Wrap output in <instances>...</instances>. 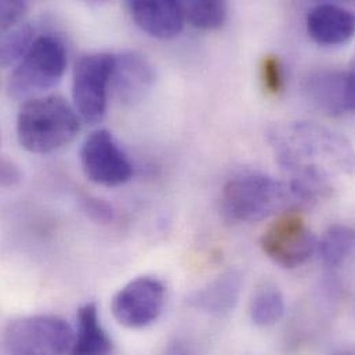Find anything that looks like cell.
I'll list each match as a JSON object with an SVG mask.
<instances>
[{
  "label": "cell",
  "mask_w": 355,
  "mask_h": 355,
  "mask_svg": "<svg viewBox=\"0 0 355 355\" xmlns=\"http://www.w3.org/2000/svg\"><path fill=\"white\" fill-rule=\"evenodd\" d=\"M0 143H1V130H0Z\"/></svg>",
  "instance_id": "24"
},
{
  "label": "cell",
  "mask_w": 355,
  "mask_h": 355,
  "mask_svg": "<svg viewBox=\"0 0 355 355\" xmlns=\"http://www.w3.org/2000/svg\"><path fill=\"white\" fill-rule=\"evenodd\" d=\"M354 243V231L347 225L336 224L328 228L317 248L324 264L338 268L353 256Z\"/></svg>",
  "instance_id": "15"
},
{
  "label": "cell",
  "mask_w": 355,
  "mask_h": 355,
  "mask_svg": "<svg viewBox=\"0 0 355 355\" xmlns=\"http://www.w3.org/2000/svg\"><path fill=\"white\" fill-rule=\"evenodd\" d=\"M154 82V67L143 54L136 51L115 54L111 86L121 103L140 101L151 90Z\"/></svg>",
  "instance_id": "10"
},
{
  "label": "cell",
  "mask_w": 355,
  "mask_h": 355,
  "mask_svg": "<svg viewBox=\"0 0 355 355\" xmlns=\"http://www.w3.org/2000/svg\"><path fill=\"white\" fill-rule=\"evenodd\" d=\"M24 178L19 166L4 157H0V188H12L21 184Z\"/></svg>",
  "instance_id": "21"
},
{
  "label": "cell",
  "mask_w": 355,
  "mask_h": 355,
  "mask_svg": "<svg viewBox=\"0 0 355 355\" xmlns=\"http://www.w3.org/2000/svg\"><path fill=\"white\" fill-rule=\"evenodd\" d=\"M67 65L68 53L64 42L53 33L39 35L14 67L7 82V93L21 101L40 97L60 83Z\"/></svg>",
  "instance_id": "3"
},
{
  "label": "cell",
  "mask_w": 355,
  "mask_h": 355,
  "mask_svg": "<svg viewBox=\"0 0 355 355\" xmlns=\"http://www.w3.org/2000/svg\"><path fill=\"white\" fill-rule=\"evenodd\" d=\"M184 21L193 28L213 31L224 25L227 4L218 0H184L180 1Z\"/></svg>",
  "instance_id": "16"
},
{
  "label": "cell",
  "mask_w": 355,
  "mask_h": 355,
  "mask_svg": "<svg viewBox=\"0 0 355 355\" xmlns=\"http://www.w3.org/2000/svg\"><path fill=\"white\" fill-rule=\"evenodd\" d=\"M28 8L22 0H0V36L22 24Z\"/></svg>",
  "instance_id": "20"
},
{
  "label": "cell",
  "mask_w": 355,
  "mask_h": 355,
  "mask_svg": "<svg viewBox=\"0 0 355 355\" xmlns=\"http://www.w3.org/2000/svg\"><path fill=\"white\" fill-rule=\"evenodd\" d=\"M260 79L263 89L268 96H278L284 90L285 76L278 55L267 54L263 57L260 64Z\"/></svg>",
  "instance_id": "19"
},
{
  "label": "cell",
  "mask_w": 355,
  "mask_h": 355,
  "mask_svg": "<svg viewBox=\"0 0 355 355\" xmlns=\"http://www.w3.org/2000/svg\"><path fill=\"white\" fill-rule=\"evenodd\" d=\"M72 342L73 328L53 314L12 320L3 335L7 355H68Z\"/></svg>",
  "instance_id": "4"
},
{
  "label": "cell",
  "mask_w": 355,
  "mask_h": 355,
  "mask_svg": "<svg viewBox=\"0 0 355 355\" xmlns=\"http://www.w3.org/2000/svg\"><path fill=\"white\" fill-rule=\"evenodd\" d=\"M354 72L352 69H318L303 82V93L313 107L329 116L354 111Z\"/></svg>",
  "instance_id": "9"
},
{
  "label": "cell",
  "mask_w": 355,
  "mask_h": 355,
  "mask_svg": "<svg viewBox=\"0 0 355 355\" xmlns=\"http://www.w3.org/2000/svg\"><path fill=\"white\" fill-rule=\"evenodd\" d=\"M165 297V285L158 278L139 277L126 284L114 296L111 310L122 327L143 329L159 318Z\"/></svg>",
  "instance_id": "7"
},
{
  "label": "cell",
  "mask_w": 355,
  "mask_h": 355,
  "mask_svg": "<svg viewBox=\"0 0 355 355\" xmlns=\"http://www.w3.org/2000/svg\"><path fill=\"white\" fill-rule=\"evenodd\" d=\"M335 355H353L350 352H346V350H342V352H339V353H336Z\"/></svg>",
  "instance_id": "23"
},
{
  "label": "cell",
  "mask_w": 355,
  "mask_h": 355,
  "mask_svg": "<svg viewBox=\"0 0 355 355\" xmlns=\"http://www.w3.org/2000/svg\"><path fill=\"white\" fill-rule=\"evenodd\" d=\"M114 64L115 54L111 53H90L82 55L75 64L72 75L73 108L86 123H98L105 116Z\"/></svg>",
  "instance_id": "5"
},
{
  "label": "cell",
  "mask_w": 355,
  "mask_h": 355,
  "mask_svg": "<svg viewBox=\"0 0 355 355\" xmlns=\"http://www.w3.org/2000/svg\"><path fill=\"white\" fill-rule=\"evenodd\" d=\"M112 342L104 329L98 309L94 303H86L78 310L76 328L69 355H108Z\"/></svg>",
  "instance_id": "13"
},
{
  "label": "cell",
  "mask_w": 355,
  "mask_h": 355,
  "mask_svg": "<svg viewBox=\"0 0 355 355\" xmlns=\"http://www.w3.org/2000/svg\"><path fill=\"white\" fill-rule=\"evenodd\" d=\"M80 164L85 176L103 187H118L133 178V165L114 136L100 129L83 143Z\"/></svg>",
  "instance_id": "8"
},
{
  "label": "cell",
  "mask_w": 355,
  "mask_h": 355,
  "mask_svg": "<svg viewBox=\"0 0 355 355\" xmlns=\"http://www.w3.org/2000/svg\"><path fill=\"white\" fill-rule=\"evenodd\" d=\"M80 130V118L61 96H40L24 101L15 132L19 146L32 154H51L71 144Z\"/></svg>",
  "instance_id": "1"
},
{
  "label": "cell",
  "mask_w": 355,
  "mask_h": 355,
  "mask_svg": "<svg viewBox=\"0 0 355 355\" xmlns=\"http://www.w3.org/2000/svg\"><path fill=\"white\" fill-rule=\"evenodd\" d=\"M36 39L35 28L31 24H19L0 36V65H17L26 54Z\"/></svg>",
  "instance_id": "18"
},
{
  "label": "cell",
  "mask_w": 355,
  "mask_h": 355,
  "mask_svg": "<svg viewBox=\"0 0 355 355\" xmlns=\"http://www.w3.org/2000/svg\"><path fill=\"white\" fill-rule=\"evenodd\" d=\"M299 205L291 185L261 173L231 178L223 188L221 213L230 223H256Z\"/></svg>",
  "instance_id": "2"
},
{
  "label": "cell",
  "mask_w": 355,
  "mask_h": 355,
  "mask_svg": "<svg viewBox=\"0 0 355 355\" xmlns=\"http://www.w3.org/2000/svg\"><path fill=\"white\" fill-rule=\"evenodd\" d=\"M285 313V300L275 286L259 289L250 303V318L257 327H271L281 321Z\"/></svg>",
  "instance_id": "17"
},
{
  "label": "cell",
  "mask_w": 355,
  "mask_h": 355,
  "mask_svg": "<svg viewBox=\"0 0 355 355\" xmlns=\"http://www.w3.org/2000/svg\"><path fill=\"white\" fill-rule=\"evenodd\" d=\"M85 210L87 211V214L92 218H94L97 221L107 223V221L112 220V217H114L112 207L101 199H93V198L86 199L85 200Z\"/></svg>",
  "instance_id": "22"
},
{
  "label": "cell",
  "mask_w": 355,
  "mask_h": 355,
  "mask_svg": "<svg viewBox=\"0 0 355 355\" xmlns=\"http://www.w3.org/2000/svg\"><path fill=\"white\" fill-rule=\"evenodd\" d=\"M128 10L136 25L155 39L169 40L178 36L184 26L180 1L175 0H133Z\"/></svg>",
  "instance_id": "11"
},
{
  "label": "cell",
  "mask_w": 355,
  "mask_h": 355,
  "mask_svg": "<svg viewBox=\"0 0 355 355\" xmlns=\"http://www.w3.org/2000/svg\"><path fill=\"white\" fill-rule=\"evenodd\" d=\"M307 32L321 46H338L354 35L355 19L352 11L331 3L318 4L307 15Z\"/></svg>",
  "instance_id": "12"
},
{
  "label": "cell",
  "mask_w": 355,
  "mask_h": 355,
  "mask_svg": "<svg viewBox=\"0 0 355 355\" xmlns=\"http://www.w3.org/2000/svg\"><path fill=\"white\" fill-rule=\"evenodd\" d=\"M260 246L264 254L284 268H297L317 249V239L299 210H286L264 231Z\"/></svg>",
  "instance_id": "6"
},
{
  "label": "cell",
  "mask_w": 355,
  "mask_h": 355,
  "mask_svg": "<svg viewBox=\"0 0 355 355\" xmlns=\"http://www.w3.org/2000/svg\"><path fill=\"white\" fill-rule=\"evenodd\" d=\"M241 277L235 271H230L207 284L205 288L196 291L189 297V303L198 310L221 315L230 313L235 307L241 293Z\"/></svg>",
  "instance_id": "14"
}]
</instances>
